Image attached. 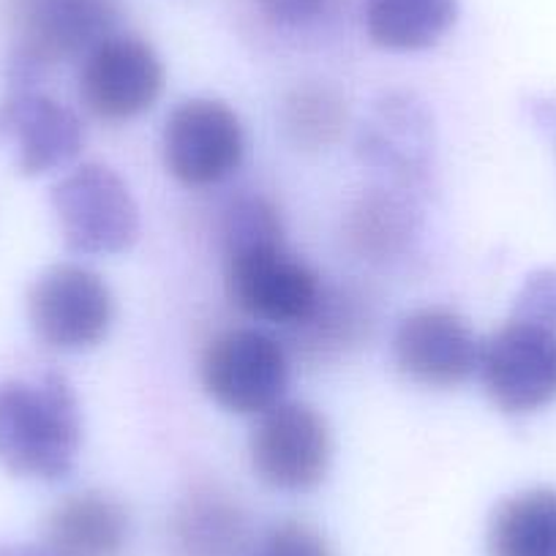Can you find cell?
Returning a JSON list of instances; mask_svg holds the SVG:
<instances>
[{
	"label": "cell",
	"mask_w": 556,
	"mask_h": 556,
	"mask_svg": "<svg viewBox=\"0 0 556 556\" xmlns=\"http://www.w3.org/2000/svg\"><path fill=\"white\" fill-rule=\"evenodd\" d=\"M79 447L83 412L63 374L0 382V467L9 475L58 483L74 472Z\"/></svg>",
	"instance_id": "obj_1"
},
{
	"label": "cell",
	"mask_w": 556,
	"mask_h": 556,
	"mask_svg": "<svg viewBox=\"0 0 556 556\" xmlns=\"http://www.w3.org/2000/svg\"><path fill=\"white\" fill-rule=\"evenodd\" d=\"M9 47L0 66L3 88L45 85L61 63L83 61L101 39L117 34L123 0H0Z\"/></svg>",
	"instance_id": "obj_2"
},
{
	"label": "cell",
	"mask_w": 556,
	"mask_h": 556,
	"mask_svg": "<svg viewBox=\"0 0 556 556\" xmlns=\"http://www.w3.org/2000/svg\"><path fill=\"white\" fill-rule=\"evenodd\" d=\"M61 240L72 254L110 256L128 251L139 238V205L115 169L79 164L50 191Z\"/></svg>",
	"instance_id": "obj_3"
},
{
	"label": "cell",
	"mask_w": 556,
	"mask_h": 556,
	"mask_svg": "<svg viewBox=\"0 0 556 556\" xmlns=\"http://www.w3.org/2000/svg\"><path fill=\"white\" fill-rule=\"evenodd\" d=\"M227 295L245 317L281 328H301L319 308V273L287 249V240L224 254Z\"/></svg>",
	"instance_id": "obj_4"
},
{
	"label": "cell",
	"mask_w": 556,
	"mask_h": 556,
	"mask_svg": "<svg viewBox=\"0 0 556 556\" xmlns=\"http://www.w3.org/2000/svg\"><path fill=\"white\" fill-rule=\"evenodd\" d=\"M285 344L256 328H229L207 341L200 379L211 401L235 415H256L281 404L290 388Z\"/></svg>",
	"instance_id": "obj_5"
},
{
	"label": "cell",
	"mask_w": 556,
	"mask_h": 556,
	"mask_svg": "<svg viewBox=\"0 0 556 556\" xmlns=\"http://www.w3.org/2000/svg\"><path fill=\"white\" fill-rule=\"evenodd\" d=\"M34 336L55 352H88L110 336L115 295L90 267L77 262L52 265L28 290Z\"/></svg>",
	"instance_id": "obj_6"
},
{
	"label": "cell",
	"mask_w": 556,
	"mask_h": 556,
	"mask_svg": "<svg viewBox=\"0 0 556 556\" xmlns=\"http://www.w3.org/2000/svg\"><path fill=\"white\" fill-rule=\"evenodd\" d=\"M251 469L265 485L287 494L312 491L328 478L333 434L323 412L303 401H281L256 417L249 437Z\"/></svg>",
	"instance_id": "obj_7"
},
{
	"label": "cell",
	"mask_w": 556,
	"mask_h": 556,
	"mask_svg": "<svg viewBox=\"0 0 556 556\" xmlns=\"http://www.w3.org/2000/svg\"><path fill=\"white\" fill-rule=\"evenodd\" d=\"M164 83L167 68L151 41L134 34H112L79 61L77 93L93 117L126 123L153 110Z\"/></svg>",
	"instance_id": "obj_8"
},
{
	"label": "cell",
	"mask_w": 556,
	"mask_h": 556,
	"mask_svg": "<svg viewBox=\"0 0 556 556\" xmlns=\"http://www.w3.org/2000/svg\"><path fill=\"white\" fill-rule=\"evenodd\" d=\"M164 167L178 184L205 189L227 180L245 159V128L222 99H186L167 115L162 131Z\"/></svg>",
	"instance_id": "obj_9"
},
{
	"label": "cell",
	"mask_w": 556,
	"mask_h": 556,
	"mask_svg": "<svg viewBox=\"0 0 556 556\" xmlns=\"http://www.w3.org/2000/svg\"><path fill=\"white\" fill-rule=\"evenodd\" d=\"M478 377L505 415H529L556 399V328L510 317L483 339Z\"/></svg>",
	"instance_id": "obj_10"
},
{
	"label": "cell",
	"mask_w": 556,
	"mask_h": 556,
	"mask_svg": "<svg viewBox=\"0 0 556 556\" xmlns=\"http://www.w3.org/2000/svg\"><path fill=\"white\" fill-rule=\"evenodd\" d=\"M85 148V123L45 85L3 88L0 96V151L28 178L58 173L77 162Z\"/></svg>",
	"instance_id": "obj_11"
},
{
	"label": "cell",
	"mask_w": 556,
	"mask_h": 556,
	"mask_svg": "<svg viewBox=\"0 0 556 556\" xmlns=\"http://www.w3.org/2000/svg\"><path fill=\"white\" fill-rule=\"evenodd\" d=\"M483 339L458 312L426 306L406 314L393 333V363L404 379L420 388L453 390L480 368Z\"/></svg>",
	"instance_id": "obj_12"
},
{
	"label": "cell",
	"mask_w": 556,
	"mask_h": 556,
	"mask_svg": "<svg viewBox=\"0 0 556 556\" xmlns=\"http://www.w3.org/2000/svg\"><path fill=\"white\" fill-rule=\"evenodd\" d=\"M357 153L390 186L404 191L424 186L434 162V126L424 101L412 93H384L374 101L371 115L361 126Z\"/></svg>",
	"instance_id": "obj_13"
},
{
	"label": "cell",
	"mask_w": 556,
	"mask_h": 556,
	"mask_svg": "<svg viewBox=\"0 0 556 556\" xmlns=\"http://www.w3.org/2000/svg\"><path fill=\"white\" fill-rule=\"evenodd\" d=\"M131 534L126 505L106 491H77L45 518L41 545L52 556H123Z\"/></svg>",
	"instance_id": "obj_14"
},
{
	"label": "cell",
	"mask_w": 556,
	"mask_h": 556,
	"mask_svg": "<svg viewBox=\"0 0 556 556\" xmlns=\"http://www.w3.org/2000/svg\"><path fill=\"white\" fill-rule=\"evenodd\" d=\"M173 532L184 556H249L254 545L245 510L216 485H197L180 500Z\"/></svg>",
	"instance_id": "obj_15"
},
{
	"label": "cell",
	"mask_w": 556,
	"mask_h": 556,
	"mask_svg": "<svg viewBox=\"0 0 556 556\" xmlns=\"http://www.w3.org/2000/svg\"><path fill=\"white\" fill-rule=\"evenodd\" d=\"M420 235V211L412 191L399 186H379L366 191L346 218V238L352 249L368 262H399Z\"/></svg>",
	"instance_id": "obj_16"
},
{
	"label": "cell",
	"mask_w": 556,
	"mask_h": 556,
	"mask_svg": "<svg viewBox=\"0 0 556 556\" xmlns=\"http://www.w3.org/2000/svg\"><path fill=\"white\" fill-rule=\"evenodd\" d=\"M363 23L382 50H431L456 28L458 0H366Z\"/></svg>",
	"instance_id": "obj_17"
},
{
	"label": "cell",
	"mask_w": 556,
	"mask_h": 556,
	"mask_svg": "<svg viewBox=\"0 0 556 556\" xmlns=\"http://www.w3.org/2000/svg\"><path fill=\"white\" fill-rule=\"evenodd\" d=\"M485 545L489 556H556V489H529L500 502Z\"/></svg>",
	"instance_id": "obj_18"
},
{
	"label": "cell",
	"mask_w": 556,
	"mask_h": 556,
	"mask_svg": "<svg viewBox=\"0 0 556 556\" xmlns=\"http://www.w3.org/2000/svg\"><path fill=\"white\" fill-rule=\"evenodd\" d=\"M281 123L298 148H330L346 126V101L328 83H303L287 93Z\"/></svg>",
	"instance_id": "obj_19"
},
{
	"label": "cell",
	"mask_w": 556,
	"mask_h": 556,
	"mask_svg": "<svg viewBox=\"0 0 556 556\" xmlns=\"http://www.w3.org/2000/svg\"><path fill=\"white\" fill-rule=\"evenodd\" d=\"M368 325H371V312H368V303L363 306L361 295H355L352 290H325L314 317L295 330L301 333V344H306L308 352L325 355V352H339L344 346L357 344Z\"/></svg>",
	"instance_id": "obj_20"
},
{
	"label": "cell",
	"mask_w": 556,
	"mask_h": 556,
	"mask_svg": "<svg viewBox=\"0 0 556 556\" xmlns=\"http://www.w3.org/2000/svg\"><path fill=\"white\" fill-rule=\"evenodd\" d=\"M285 238L281 213L267 197L240 194L222 213V249L224 254L262 243H278Z\"/></svg>",
	"instance_id": "obj_21"
},
{
	"label": "cell",
	"mask_w": 556,
	"mask_h": 556,
	"mask_svg": "<svg viewBox=\"0 0 556 556\" xmlns=\"http://www.w3.org/2000/svg\"><path fill=\"white\" fill-rule=\"evenodd\" d=\"M249 556H333V551L317 527L290 518L267 529L251 545Z\"/></svg>",
	"instance_id": "obj_22"
},
{
	"label": "cell",
	"mask_w": 556,
	"mask_h": 556,
	"mask_svg": "<svg viewBox=\"0 0 556 556\" xmlns=\"http://www.w3.org/2000/svg\"><path fill=\"white\" fill-rule=\"evenodd\" d=\"M513 317L556 328V270H538L523 281Z\"/></svg>",
	"instance_id": "obj_23"
},
{
	"label": "cell",
	"mask_w": 556,
	"mask_h": 556,
	"mask_svg": "<svg viewBox=\"0 0 556 556\" xmlns=\"http://www.w3.org/2000/svg\"><path fill=\"white\" fill-rule=\"evenodd\" d=\"M333 0H256L262 17L273 28L303 30L317 25L330 12Z\"/></svg>",
	"instance_id": "obj_24"
},
{
	"label": "cell",
	"mask_w": 556,
	"mask_h": 556,
	"mask_svg": "<svg viewBox=\"0 0 556 556\" xmlns=\"http://www.w3.org/2000/svg\"><path fill=\"white\" fill-rule=\"evenodd\" d=\"M0 556H52L45 545H25V543H7L0 545Z\"/></svg>",
	"instance_id": "obj_25"
}]
</instances>
